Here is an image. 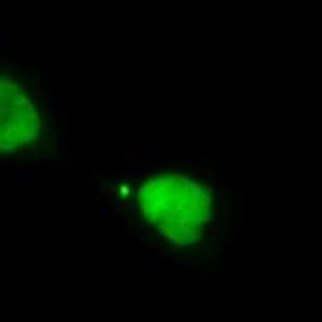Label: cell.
<instances>
[{"label":"cell","instance_id":"cell-14","mask_svg":"<svg viewBox=\"0 0 322 322\" xmlns=\"http://www.w3.org/2000/svg\"><path fill=\"white\" fill-rule=\"evenodd\" d=\"M133 237H135V233H128V235L124 237V242H132V241H133Z\"/></svg>","mask_w":322,"mask_h":322},{"label":"cell","instance_id":"cell-4","mask_svg":"<svg viewBox=\"0 0 322 322\" xmlns=\"http://www.w3.org/2000/svg\"><path fill=\"white\" fill-rule=\"evenodd\" d=\"M152 170V163H148V165H141V167H135V169H132L130 172H128V180L130 178H135V176H144V174H148Z\"/></svg>","mask_w":322,"mask_h":322},{"label":"cell","instance_id":"cell-11","mask_svg":"<svg viewBox=\"0 0 322 322\" xmlns=\"http://www.w3.org/2000/svg\"><path fill=\"white\" fill-rule=\"evenodd\" d=\"M207 233H209V237H213V239H215V237H217V226H215V224H211V226L207 228Z\"/></svg>","mask_w":322,"mask_h":322},{"label":"cell","instance_id":"cell-2","mask_svg":"<svg viewBox=\"0 0 322 322\" xmlns=\"http://www.w3.org/2000/svg\"><path fill=\"white\" fill-rule=\"evenodd\" d=\"M170 261L180 267H193V265H204V257L195 254H181V256H170Z\"/></svg>","mask_w":322,"mask_h":322},{"label":"cell","instance_id":"cell-5","mask_svg":"<svg viewBox=\"0 0 322 322\" xmlns=\"http://www.w3.org/2000/svg\"><path fill=\"white\" fill-rule=\"evenodd\" d=\"M117 191H119V185H117V183H111V185L104 191V196H102V198H104V200H113L115 195H117Z\"/></svg>","mask_w":322,"mask_h":322},{"label":"cell","instance_id":"cell-1","mask_svg":"<svg viewBox=\"0 0 322 322\" xmlns=\"http://www.w3.org/2000/svg\"><path fill=\"white\" fill-rule=\"evenodd\" d=\"M41 135V117L15 81L0 78V154L30 144Z\"/></svg>","mask_w":322,"mask_h":322},{"label":"cell","instance_id":"cell-9","mask_svg":"<svg viewBox=\"0 0 322 322\" xmlns=\"http://www.w3.org/2000/svg\"><path fill=\"white\" fill-rule=\"evenodd\" d=\"M119 191H121V193H122V196H124V198L132 195V191H130V187H126V185H121V187H119Z\"/></svg>","mask_w":322,"mask_h":322},{"label":"cell","instance_id":"cell-13","mask_svg":"<svg viewBox=\"0 0 322 322\" xmlns=\"http://www.w3.org/2000/svg\"><path fill=\"white\" fill-rule=\"evenodd\" d=\"M95 205H98V207H104V198H102V196H96V198H95Z\"/></svg>","mask_w":322,"mask_h":322},{"label":"cell","instance_id":"cell-8","mask_svg":"<svg viewBox=\"0 0 322 322\" xmlns=\"http://www.w3.org/2000/svg\"><path fill=\"white\" fill-rule=\"evenodd\" d=\"M200 278H202V280H211V278H213V270H211V268H207L205 272H202V274H200Z\"/></svg>","mask_w":322,"mask_h":322},{"label":"cell","instance_id":"cell-7","mask_svg":"<svg viewBox=\"0 0 322 322\" xmlns=\"http://www.w3.org/2000/svg\"><path fill=\"white\" fill-rule=\"evenodd\" d=\"M117 207H119L121 211H130V202L126 200V198H122V200L117 202Z\"/></svg>","mask_w":322,"mask_h":322},{"label":"cell","instance_id":"cell-12","mask_svg":"<svg viewBox=\"0 0 322 322\" xmlns=\"http://www.w3.org/2000/svg\"><path fill=\"white\" fill-rule=\"evenodd\" d=\"M100 213L102 215H111V213H113V207H106V205H104V207H100Z\"/></svg>","mask_w":322,"mask_h":322},{"label":"cell","instance_id":"cell-6","mask_svg":"<svg viewBox=\"0 0 322 322\" xmlns=\"http://www.w3.org/2000/svg\"><path fill=\"white\" fill-rule=\"evenodd\" d=\"M144 246H146V248H156V250H165V242L161 241L159 237H158L156 241H148V242H144Z\"/></svg>","mask_w":322,"mask_h":322},{"label":"cell","instance_id":"cell-3","mask_svg":"<svg viewBox=\"0 0 322 322\" xmlns=\"http://www.w3.org/2000/svg\"><path fill=\"white\" fill-rule=\"evenodd\" d=\"M191 172L196 174V176L202 178V180H211V178L217 176L215 170H211V169H207V167H204V165H195V167H191Z\"/></svg>","mask_w":322,"mask_h":322},{"label":"cell","instance_id":"cell-10","mask_svg":"<svg viewBox=\"0 0 322 322\" xmlns=\"http://www.w3.org/2000/svg\"><path fill=\"white\" fill-rule=\"evenodd\" d=\"M124 158H126V159H137V158H141V154H139V152H126Z\"/></svg>","mask_w":322,"mask_h":322}]
</instances>
